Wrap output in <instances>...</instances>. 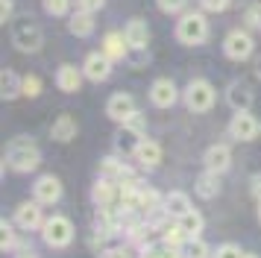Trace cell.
Here are the masks:
<instances>
[{
	"label": "cell",
	"mask_w": 261,
	"mask_h": 258,
	"mask_svg": "<svg viewBox=\"0 0 261 258\" xmlns=\"http://www.w3.org/2000/svg\"><path fill=\"white\" fill-rule=\"evenodd\" d=\"M3 162H6V167H12L15 173H33L38 164H41V150L33 144V138L18 135V138H12L6 144Z\"/></svg>",
	"instance_id": "1"
},
{
	"label": "cell",
	"mask_w": 261,
	"mask_h": 258,
	"mask_svg": "<svg viewBox=\"0 0 261 258\" xmlns=\"http://www.w3.org/2000/svg\"><path fill=\"white\" fill-rule=\"evenodd\" d=\"M208 21L202 12H182V18L176 21V41L185 47H200L208 41Z\"/></svg>",
	"instance_id": "2"
},
{
	"label": "cell",
	"mask_w": 261,
	"mask_h": 258,
	"mask_svg": "<svg viewBox=\"0 0 261 258\" xmlns=\"http://www.w3.org/2000/svg\"><path fill=\"white\" fill-rule=\"evenodd\" d=\"M182 100L188 106V112H212L214 100H217V91H214V85L208 80H191L185 88H182Z\"/></svg>",
	"instance_id": "3"
},
{
	"label": "cell",
	"mask_w": 261,
	"mask_h": 258,
	"mask_svg": "<svg viewBox=\"0 0 261 258\" xmlns=\"http://www.w3.org/2000/svg\"><path fill=\"white\" fill-rule=\"evenodd\" d=\"M41 238H44V244L53 246V249H65V246H71L73 241V223L65 217V214H53L44 220L41 226Z\"/></svg>",
	"instance_id": "4"
},
{
	"label": "cell",
	"mask_w": 261,
	"mask_h": 258,
	"mask_svg": "<svg viewBox=\"0 0 261 258\" xmlns=\"http://www.w3.org/2000/svg\"><path fill=\"white\" fill-rule=\"evenodd\" d=\"M12 44L21 50V53H38L41 44H44V33L41 27H36L33 21H18L12 27Z\"/></svg>",
	"instance_id": "5"
},
{
	"label": "cell",
	"mask_w": 261,
	"mask_h": 258,
	"mask_svg": "<svg viewBox=\"0 0 261 258\" xmlns=\"http://www.w3.org/2000/svg\"><path fill=\"white\" fill-rule=\"evenodd\" d=\"M255 50V38L247 33V30H232V33L223 38V53L226 59L232 62H247Z\"/></svg>",
	"instance_id": "6"
},
{
	"label": "cell",
	"mask_w": 261,
	"mask_h": 258,
	"mask_svg": "<svg viewBox=\"0 0 261 258\" xmlns=\"http://www.w3.org/2000/svg\"><path fill=\"white\" fill-rule=\"evenodd\" d=\"M106 115L115 120V123H129L132 117L138 115V106H135V97L132 94H112L106 100Z\"/></svg>",
	"instance_id": "7"
},
{
	"label": "cell",
	"mask_w": 261,
	"mask_h": 258,
	"mask_svg": "<svg viewBox=\"0 0 261 258\" xmlns=\"http://www.w3.org/2000/svg\"><path fill=\"white\" fill-rule=\"evenodd\" d=\"M112 59L103 53V50H97V53H88L83 62V73H85V80H91V82H106L109 76H112Z\"/></svg>",
	"instance_id": "8"
},
{
	"label": "cell",
	"mask_w": 261,
	"mask_h": 258,
	"mask_svg": "<svg viewBox=\"0 0 261 258\" xmlns=\"http://www.w3.org/2000/svg\"><path fill=\"white\" fill-rule=\"evenodd\" d=\"M229 138L235 141H255L258 138V120L247 112H235L229 120Z\"/></svg>",
	"instance_id": "9"
},
{
	"label": "cell",
	"mask_w": 261,
	"mask_h": 258,
	"mask_svg": "<svg viewBox=\"0 0 261 258\" xmlns=\"http://www.w3.org/2000/svg\"><path fill=\"white\" fill-rule=\"evenodd\" d=\"M15 226L24 229V232H36L44 226V214H41V202L33 199V202H21L15 209Z\"/></svg>",
	"instance_id": "10"
},
{
	"label": "cell",
	"mask_w": 261,
	"mask_h": 258,
	"mask_svg": "<svg viewBox=\"0 0 261 258\" xmlns=\"http://www.w3.org/2000/svg\"><path fill=\"white\" fill-rule=\"evenodd\" d=\"M33 197H36L41 205H53V202H59V199H62V182H59V176H53V173L38 176L36 185H33Z\"/></svg>",
	"instance_id": "11"
},
{
	"label": "cell",
	"mask_w": 261,
	"mask_h": 258,
	"mask_svg": "<svg viewBox=\"0 0 261 258\" xmlns=\"http://www.w3.org/2000/svg\"><path fill=\"white\" fill-rule=\"evenodd\" d=\"M179 100V88L173 80H167V76H159V80L150 85V103L155 109H170V106Z\"/></svg>",
	"instance_id": "12"
},
{
	"label": "cell",
	"mask_w": 261,
	"mask_h": 258,
	"mask_svg": "<svg viewBox=\"0 0 261 258\" xmlns=\"http://www.w3.org/2000/svg\"><path fill=\"white\" fill-rule=\"evenodd\" d=\"M118 199H120V182H115V179L100 176L91 185V202L94 205H118Z\"/></svg>",
	"instance_id": "13"
},
{
	"label": "cell",
	"mask_w": 261,
	"mask_h": 258,
	"mask_svg": "<svg viewBox=\"0 0 261 258\" xmlns=\"http://www.w3.org/2000/svg\"><path fill=\"white\" fill-rule=\"evenodd\" d=\"M202 162L214 173H226L232 167V150H229V144H212L208 150L202 152Z\"/></svg>",
	"instance_id": "14"
},
{
	"label": "cell",
	"mask_w": 261,
	"mask_h": 258,
	"mask_svg": "<svg viewBox=\"0 0 261 258\" xmlns=\"http://www.w3.org/2000/svg\"><path fill=\"white\" fill-rule=\"evenodd\" d=\"M132 159H135L138 167H144V170H155V167L162 164V147L150 138H141V144L132 152Z\"/></svg>",
	"instance_id": "15"
},
{
	"label": "cell",
	"mask_w": 261,
	"mask_h": 258,
	"mask_svg": "<svg viewBox=\"0 0 261 258\" xmlns=\"http://www.w3.org/2000/svg\"><path fill=\"white\" fill-rule=\"evenodd\" d=\"M226 103H229V109L232 112H247L249 106H252V91H249L247 82H229V88H226Z\"/></svg>",
	"instance_id": "16"
},
{
	"label": "cell",
	"mask_w": 261,
	"mask_h": 258,
	"mask_svg": "<svg viewBox=\"0 0 261 258\" xmlns=\"http://www.w3.org/2000/svg\"><path fill=\"white\" fill-rule=\"evenodd\" d=\"M83 76L85 73L76 65H59V70H56V88L65 94H76L80 85H83Z\"/></svg>",
	"instance_id": "17"
},
{
	"label": "cell",
	"mask_w": 261,
	"mask_h": 258,
	"mask_svg": "<svg viewBox=\"0 0 261 258\" xmlns=\"http://www.w3.org/2000/svg\"><path fill=\"white\" fill-rule=\"evenodd\" d=\"M76 132H80V126H76V117L73 115H59L53 123H50V138L59 141V144H68V141L76 138Z\"/></svg>",
	"instance_id": "18"
},
{
	"label": "cell",
	"mask_w": 261,
	"mask_h": 258,
	"mask_svg": "<svg viewBox=\"0 0 261 258\" xmlns=\"http://www.w3.org/2000/svg\"><path fill=\"white\" fill-rule=\"evenodd\" d=\"M100 50H103L112 62L129 59V41H126V35H123V33H106V35H103V44H100Z\"/></svg>",
	"instance_id": "19"
},
{
	"label": "cell",
	"mask_w": 261,
	"mask_h": 258,
	"mask_svg": "<svg viewBox=\"0 0 261 258\" xmlns=\"http://www.w3.org/2000/svg\"><path fill=\"white\" fill-rule=\"evenodd\" d=\"M123 35H126V41H129V50H147V44H150V27H147V21H141V18H132V21L126 23Z\"/></svg>",
	"instance_id": "20"
},
{
	"label": "cell",
	"mask_w": 261,
	"mask_h": 258,
	"mask_svg": "<svg viewBox=\"0 0 261 258\" xmlns=\"http://www.w3.org/2000/svg\"><path fill=\"white\" fill-rule=\"evenodd\" d=\"M100 176H106V179H115V182H123V179H129L132 167L123 159H118V156H106V159H100Z\"/></svg>",
	"instance_id": "21"
},
{
	"label": "cell",
	"mask_w": 261,
	"mask_h": 258,
	"mask_svg": "<svg viewBox=\"0 0 261 258\" xmlns=\"http://www.w3.org/2000/svg\"><path fill=\"white\" fill-rule=\"evenodd\" d=\"M68 30L76 38H88V35L94 33V12H85V9L71 12L68 15Z\"/></svg>",
	"instance_id": "22"
},
{
	"label": "cell",
	"mask_w": 261,
	"mask_h": 258,
	"mask_svg": "<svg viewBox=\"0 0 261 258\" xmlns=\"http://www.w3.org/2000/svg\"><path fill=\"white\" fill-rule=\"evenodd\" d=\"M194 194L200 199H214L220 194V173H214L205 167V173L197 176V185H194Z\"/></svg>",
	"instance_id": "23"
},
{
	"label": "cell",
	"mask_w": 261,
	"mask_h": 258,
	"mask_svg": "<svg viewBox=\"0 0 261 258\" xmlns=\"http://www.w3.org/2000/svg\"><path fill=\"white\" fill-rule=\"evenodd\" d=\"M24 94V76H18L15 70H3L0 73V97L3 100H15V97H21Z\"/></svg>",
	"instance_id": "24"
},
{
	"label": "cell",
	"mask_w": 261,
	"mask_h": 258,
	"mask_svg": "<svg viewBox=\"0 0 261 258\" xmlns=\"http://www.w3.org/2000/svg\"><path fill=\"white\" fill-rule=\"evenodd\" d=\"M165 211L170 214V217H182V214H188L191 211V197L185 194V191H170L165 197Z\"/></svg>",
	"instance_id": "25"
},
{
	"label": "cell",
	"mask_w": 261,
	"mask_h": 258,
	"mask_svg": "<svg viewBox=\"0 0 261 258\" xmlns=\"http://www.w3.org/2000/svg\"><path fill=\"white\" fill-rule=\"evenodd\" d=\"M176 223L182 226V229H185V235H188V238H200L202 226H205V220H202V214H200V211H194V209H191L188 214H182V217H179Z\"/></svg>",
	"instance_id": "26"
},
{
	"label": "cell",
	"mask_w": 261,
	"mask_h": 258,
	"mask_svg": "<svg viewBox=\"0 0 261 258\" xmlns=\"http://www.w3.org/2000/svg\"><path fill=\"white\" fill-rule=\"evenodd\" d=\"M162 241H165L170 249H182V246L188 244V235H185V229L176 223V226H165V229H162Z\"/></svg>",
	"instance_id": "27"
},
{
	"label": "cell",
	"mask_w": 261,
	"mask_h": 258,
	"mask_svg": "<svg viewBox=\"0 0 261 258\" xmlns=\"http://www.w3.org/2000/svg\"><path fill=\"white\" fill-rule=\"evenodd\" d=\"M185 258H214V249L202 238H188V244H185Z\"/></svg>",
	"instance_id": "28"
},
{
	"label": "cell",
	"mask_w": 261,
	"mask_h": 258,
	"mask_svg": "<svg viewBox=\"0 0 261 258\" xmlns=\"http://www.w3.org/2000/svg\"><path fill=\"white\" fill-rule=\"evenodd\" d=\"M176 249H170L165 241H159V244H144L138 249V258H173Z\"/></svg>",
	"instance_id": "29"
},
{
	"label": "cell",
	"mask_w": 261,
	"mask_h": 258,
	"mask_svg": "<svg viewBox=\"0 0 261 258\" xmlns=\"http://www.w3.org/2000/svg\"><path fill=\"white\" fill-rule=\"evenodd\" d=\"M44 12L53 18H65L71 15V0H44Z\"/></svg>",
	"instance_id": "30"
},
{
	"label": "cell",
	"mask_w": 261,
	"mask_h": 258,
	"mask_svg": "<svg viewBox=\"0 0 261 258\" xmlns=\"http://www.w3.org/2000/svg\"><path fill=\"white\" fill-rule=\"evenodd\" d=\"M155 3H159V9L165 15H182L185 6H188V0H155Z\"/></svg>",
	"instance_id": "31"
},
{
	"label": "cell",
	"mask_w": 261,
	"mask_h": 258,
	"mask_svg": "<svg viewBox=\"0 0 261 258\" xmlns=\"http://www.w3.org/2000/svg\"><path fill=\"white\" fill-rule=\"evenodd\" d=\"M0 232H3V241H0V249H15V229L9 220H0Z\"/></svg>",
	"instance_id": "32"
},
{
	"label": "cell",
	"mask_w": 261,
	"mask_h": 258,
	"mask_svg": "<svg viewBox=\"0 0 261 258\" xmlns=\"http://www.w3.org/2000/svg\"><path fill=\"white\" fill-rule=\"evenodd\" d=\"M41 94V80L36 73H27L24 76V97H38Z\"/></svg>",
	"instance_id": "33"
},
{
	"label": "cell",
	"mask_w": 261,
	"mask_h": 258,
	"mask_svg": "<svg viewBox=\"0 0 261 258\" xmlns=\"http://www.w3.org/2000/svg\"><path fill=\"white\" fill-rule=\"evenodd\" d=\"M103 258H138L135 252H132V244H120V246H109L106 252H103Z\"/></svg>",
	"instance_id": "34"
},
{
	"label": "cell",
	"mask_w": 261,
	"mask_h": 258,
	"mask_svg": "<svg viewBox=\"0 0 261 258\" xmlns=\"http://www.w3.org/2000/svg\"><path fill=\"white\" fill-rule=\"evenodd\" d=\"M214 258H244V252H241V246H235V244H223V246H217Z\"/></svg>",
	"instance_id": "35"
},
{
	"label": "cell",
	"mask_w": 261,
	"mask_h": 258,
	"mask_svg": "<svg viewBox=\"0 0 261 258\" xmlns=\"http://www.w3.org/2000/svg\"><path fill=\"white\" fill-rule=\"evenodd\" d=\"M200 6L205 12H226L232 6V0H200Z\"/></svg>",
	"instance_id": "36"
},
{
	"label": "cell",
	"mask_w": 261,
	"mask_h": 258,
	"mask_svg": "<svg viewBox=\"0 0 261 258\" xmlns=\"http://www.w3.org/2000/svg\"><path fill=\"white\" fill-rule=\"evenodd\" d=\"M247 23L249 27H261V3H252L247 9Z\"/></svg>",
	"instance_id": "37"
},
{
	"label": "cell",
	"mask_w": 261,
	"mask_h": 258,
	"mask_svg": "<svg viewBox=\"0 0 261 258\" xmlns=\"http://www.w3.org/2000/svg\"><path fill=\"white\" fill-rule=\"evenodd\" d=\"M106 6V0H76V9H85V12H100Z\"/></svg>",
	"instance_id": "38"
},
{
	"label": "cell",
	"mask_w": 261,
	"mask_h": 258,
	"mask_svg": "<svg viewBox=\"0 0 261 258\" xmlns=\"http://www.w3.org/2000/svg\"><path fill=\"white\" fill-rule=\"evenodd\" d=\"M249 191H252L255 202H261V173H255L252 179H249Z\"/></svg>",
	"instance_id": "39"
},
{
	"label": "cell",
	"mask_w": 261,
	"mask_h": 258,
	"mask_svg": "<svg viewBox=\"0 0 261 258\" xmlns=\"http://www.w3.org/2000/svg\"><path fill=\"white\" fill-rule=\"evenodd\" d=\"M12 18V0H0V21L6 23Z\"/></svg>",
	"instance_id": "40"
},
{
	"label": "cell",
	"mask_w": 261,
	"mask_h": 258,
	"mask_svg": "<svg viewBox=\"0 0 261 258\" xmlns=\"http://www.w3.org/2000/svg\"><path fill=\"white\" fill-rule=\"evenodd\" d=\"M244 258H258V255H255V252H244Z\"/></svg>",
	"instance_id": "41"
},
{
	"label": "cell",
	"mask_w": 261,
	"mask_h": 258,
	"mask_svg": "<svg viewBox=\"0 0 261 258\" xmlns=\"http://www.w3.org/2000/svg\"><path fill=\"white\" fill-rule=\"evenodd\" d=\"M173 258H185V252H179V249H176V252H173Z\"/></svg>",
	"instance_id": "42"
},
{
	"label": "cell",
	"mask_w": 261,
	"mask_h": 258,
	"mask_svg": "<svg viewBox=\"0 0 261 258\" xmlns=\"http://www.w3.org/2000/svg\"><path fill=\"white\" fill-rule=\"evenodd\" d=\"M255 76H258V80H261V65H258V68H255Z\"/></svg>",
	"instance_id": "43"
},
{
	"label": "cell",
	"mask_w": 261,
	"mask_h": 258,
	"mask_svg": "<svg viewBox=\"0 0 261 258\" xmlns=\"http://www.w3.org/2000/svg\"><path fill=\"white\" fill-rule=\"evenodd\" d=\"M258 223H261V202H258Z\"/></svg>",
	"instance_id": "44"
},
{
	"label": "cell",
	"mask_w": 261,
	"mask_h": 258,
	"mask_svg": "<svg viewBox=\"0 0 261 258\" xmlns=\"http://www.w3.org/2000/svg\"><path fill=\"white\" fill-rule=\"evenodd\" d=\"M258 135H261V120H258Z\"/></svg>",
	"instance_id": "45"
},
{
	"label": "cell",
	"mask_w": 261,
	"mask_h": 258,
	"mask_svg": "<svg viewBox=\"0 0 261 258\" xmlns=\"http://www.w3.org/2000/svg\"><path fill=\"white\" fill-rule=\"evenodd\" d=\"M18 258H33V255H18Z\"/></svg>",
	"instance_id": "46"
},
{
	"label": "cell",
	"mask_w": 261,
	"mask_h": 258,
	"mask_svg": "<svg viewBox=\"0 0 261 258\" xmlns=\"http://www.w3.org/2000/svg\"><path fill=\"white\" fill-rule=\"evenodd\" d=\"M100 258H103V255H100Z\"/></svg>",
	"instance_id": "47"
}]
</instances>
